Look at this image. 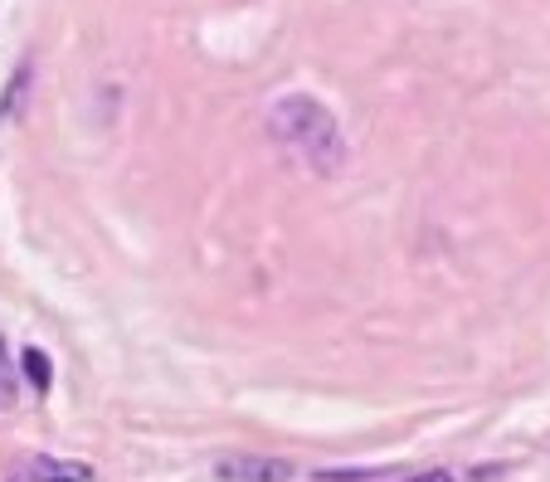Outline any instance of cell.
<instances>
[{"label":"cell","mask_w":550,"mask_h":482,"mask_svg":"<svg viewBox=\"0 0 550 482\" xmlns=\"http://www.w3.org/2000/svg\"><path fill=\"white\" fill-rule=\"evenodd\" d=\"M268 122H273L278 142L293 151V156H302L312 171L331 176V171L346 161L341 127H336V117H331L327 103H317L312 93H288V98H278L273 112H268Z\"/></svg>","instance_id":"obj_1"},{"label":"cell","mask_w":550,"mask_h":482,"mask_svg":"<svg viewBox=\"0 0 550 482\" xmlns=\"http://www.w3.org/2000/svg\"><path fill=\"white\" fill-rule=\"evenodd\" d=\"M220 478L224 482H288L293 478V463H283V458H224Z\"/></svg>","instance_id":"obj_2"},{"label":"cell","mask_w":550,"mask_h":482,"mask_svg":"<svg viewBox=\"0 0 550 482\" xmlns=\"http://www.w3.org/2000/svg\"><path fill=\"white\" fill-rule=\"evenodd\" d=\"M30 478L35 482H88L93 473L83 463H59V458H35L30 463Z\"/></svg>","instance_id":"obj_3"},{"label":"cell","mask_w":550,"mask_h":482,"mask_svg":"<svg viewBox=\"0 0 550 482\" xmlns=\"http://www.w3.org/2000/svg\"><path fill=\"white\" fill-rule=\"evenodd\" d=\"M20 366H25V375H30V385H35V390H49V380H54V371H49V356H44L39 346H30V351H20Z\"/></svg>","instance_id":"obj_4"},{"label":"cell","mask_w":550,"mask_h":482,"mask_svg":"<svg viewBox=\"0 0 550 482\" xmlns=\"http://www.w3.org/2000/svg\"><path fill=\"white\" fill-rule=\"evenodd\" d=\"M0 395H15V375H10V356H5V341H0Z\"/></svg>","instance_id":"obj_5"},{"label":"cell","mask_w":550,"mask_h":482,"mask_svg":"<svg viewBox=\"0 0 550 482\" xmlns=\"http://www.w3.org/2000/svg\"><path fill=\"white\" fill-rule=\"evenodd\" d=\"M409 482H453V473H443V468H429V473H414Z\"/></svg>","instance_id":"obj_6"}]
</instances>
